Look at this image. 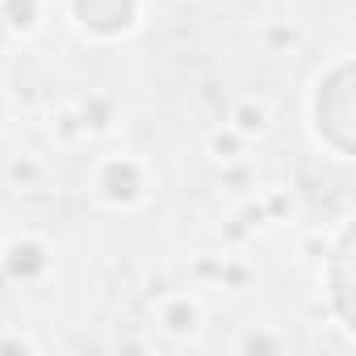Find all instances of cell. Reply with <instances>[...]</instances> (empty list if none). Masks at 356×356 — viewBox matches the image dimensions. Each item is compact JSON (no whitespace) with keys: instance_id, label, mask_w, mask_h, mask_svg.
I'll use <instances>...</instances> for the list:
<instances>
[{"instance_id":"cell-13","label":"cell","mask_w":356,"mask_h":356,"mask_svg":"<svg viewBox=\"0 0 356 356\" xmlns=\"http://www.w3.org/2000/svg\"><path fill=\"white\" fill-rule=\"evenodd\" d=\"M218 273H222V256H210V252L193 256V264H189V277L197 285H218Z\"/></svg>"},{"instance_id":"cell-6","label":"cell","mask_w":356,"mask_h":356,"mask_svg":"<svg viewBox=\"0 0 356 356\" xmlns=\"http://www.w3.org/2000/svg\"><path fill=\"white\" fill-rule=\"evenodd\" d=\"M235 134H243V138H260V134H268V105L264 101H256V97H243L235 109H231V122H227Z\"/></svg>"},{"instance_id":"cell-5","label":"cell","mask_w":356,"mask_h":356,"mask_svg":"<svg viewBox=\"0 0 356 356\" xmlns=\"http://www.w3.org/2000/svg\"><path fill=\"white\" fill-rule=\"evenodd\" d=\"M42 13H47V0H0V26H5L13 38L38 34Z\"/></svg>"},{"instance_id":"cell-8","label":"cell","mask_w":356,"mask_h":356,"mask_svg":"<svg viewBox=\"0 0 356 356\" xmlns=\"http://www.w3.org/2000/svg\"><path fill=\"white\" fill-rule=\"evenodd\" d=\"M206 151H210L218 163H231V159H243L248 138H243V134H235L231 126H222V130H210V134H206Z\"/></svg>"},{"instance_id":"cell-16","label":"cell","mask_w":356,"mask_h":356,"mask_svg":"<svg viewBox=\"0 0 356 356\" xmlns=\"http://www.w3.org/2000/svg\"><path fill=\"white\" fill-rule=\"evenodd\" d=\"M9 348H30V352H34L38 343H34V339H26V335H9V339H0V352H9Z\"/></svg>"},{"instance_id":"cell-4","label":"cell","mask_w":356,"mask_h":356,"mask_svg":"<svg viewBox=\"0 0 356 356\" xmlns=\"http://www.w3.org/2000/svg\"><path fill=\"white\" fill-rule=\"evenodd\" d=\"M5 181H9V189H17V193H42L47 181H51V168H47L42 155L17 151V155H9V163H5Z\"/></svg>"},{"instance_id":"cell-15","label":"cell","mask_w":356,"mask_h":356,"mask_svg":"<svg viewBox=\"0 0 356 356\" xmlns=\"http://www.w3.org/2000/svg\"><path fill=\"white\" fill-rule=\"evenodd\" d=\"M264 42H268L273 51H293V47H298V30L277 22V26H268V30H264Z\"/></svg>"},{"instance_id":"cell-12","label":"cell","mask_w":356,"mask_h":356,"mask_svg":"<svg viewBox=\"0 0 356 356\" xmlns=\"http://www.w3.org/2000/svg\"><path fill=\"white\" fill-rule=\"evenodd\" d=\"M218 285L239 293V289H248V285H252V268H248L239 256H222V273H218Z\"/></svg>"},{"instance_id":"cell-10","label":"cell","mask_w":356,"mask_h":356,"mask_svg":"<svg viewBox=\"0 0 356 356\" xmlns=\"http://www.w3.org/2000/svg\"><path fill=\"white\" fill-rule=\"evenodd\" d=\"M51 134H55L63 147L88 138V134H84V122H80V113H76V105H59V109L51 113Z\"/></svg>"},{"instance_id":"cell-2","label":"cell","mask_w":356,"mask_h":356,"mask_svg":"<svg viewBox=\"0 0 356 356\" xmlns=\"http://www.w3.org/2000/svg\"><path fill=\"white\" fill-rule=\"evenodd\" d=\"M0 268H5L9 285H42L55 273V248L42 235L0 239Z\"/></svg>"},{"instance_id":"cell-17","label":"cell","mask_w":356,"mask_h":356,"mask_svg":"<svg viewBox=\"0 0 356 356\" xmlns=\"http://www.w3.org/2000/svg\"><path fill=\"white\" fill-rule=\"evenodd\" d=\"M5 126H9V97L0 92V130H5Z\"/></svg>"},{"instance_id":"cell-11","label":"cell","mask_w":356,"mask_h":356,"mask_svg":"<svg viewBox=\"0 0 356 356\" xmlns=\"http://www.w3.org/2000/svg\"><path fill=\"white\" fill-rule=\"evenodd\" d=\"M260 206H264V214H268V227L293 218V197H289V189H268V193H260Z\"/></svg>"},{"instance_id":"cell-7","label":"cell","mask_w":356,"mask_h":356,"mask_svg":"<svg viewBox=\"0 0 356 356\" xmlns=\"http://www.w3.org/2000/svg\"><path fill=\"white\" fill-rule=\"evenodd\" d=\"M289 348V339L281 335V331H273L268 323H248L243 331H239V339H235V352H256V356H264V352H285Z\"/></svg>"},{"instance_id":"cell-14","label":"cell","mask_w":356,"mask_h":356,"mask_svg":"<svg viewBox=\"0 0 356 356\" xmlns=\"http://www.w3.org/2000/svg\"><path fill=\"white\" fill-rule=\"evenodd\" d=\"M222 185H227V189H235V193H243V185H252V168H248L243 159L222 163Z\"/></svg>"},{"instance_id":"cell-9","label":"cell","mask_w":356,"mask_h":356,"mask_svg":"<svg viewBox=\"0 0 356 356\" xmlns=\"http://www.w3.org/2000/svg\"><path fill=\"white\" fill-rule=\"evenodd\" d=\"M76 113H80V122H84V134H105V130L113 126V105H109V97H88L84 105H76Z\"/></svg>"},{"instance_id":"cell-18","label":"cell","mask_w":356,"mask_h":356,"mask_svg":"<svg viewBox=\"0 0 356 356\" xmlns=\"http://www.w3.org/2000/svg\"><path fill=\"white\" fill-rule=\"evenodd\" d=\"M0 289H9V277H5V268H0Z\"/></svg>"},{"instance_id":"cell-1","label":"cell","mask_w":356,"mask_h":356,"mask_svg":"<svg viewBox=\"0 0 356 356\" xmlns=\"http://www.w3.org/2000/svg\"><path fill=\"white\" fill-rule=\"evenodd\" d=\"M151 193V176L138 155H105L92 163V197L109 210H134Z\"/></svg>"},{"instance_id":"cell-3","label":"cell","mask_w":356,"mask_h":356,"mask_svg":"<svg viewBox=\"0 0 356 356\" xmlns=\"http://www.w3.org/2000/svg\"><path fill=\"white\" fill-rule=\"evenodd\" d=\"M155 327L168 339H197L206 327V306L197 293H159L155 302Z\"/></svg>"}]
</instances>
